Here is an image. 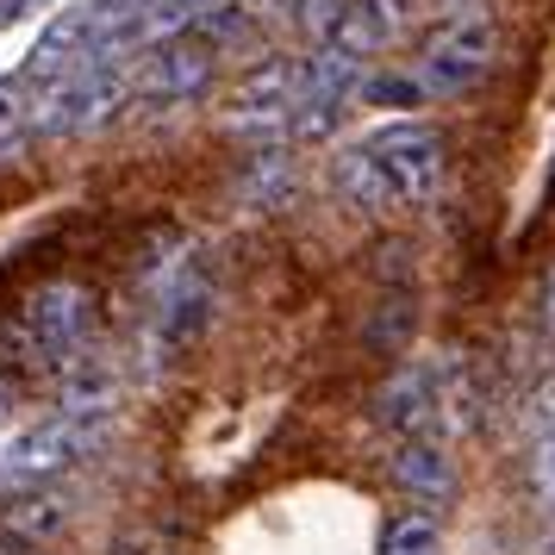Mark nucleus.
I'll use <instances>...</instances> for the list:
<instances>
[{
  "label": "nucleus",
  "instance_id": "obj_21",
  "mask_svg": "<svg viewBox=\"0 0 555 555\" xmlns=\"http://www.w3.org/2000/svg\"><path fill=\"white\" fill-rule=\"evenodd\" d=\"M20 550H26V543H13V537H7V543H0V555H20Z\"/></svg>",
  "mask_w": 555,
  "mask_h": 555
},
{
  "label": "nucleus",
  "instance_id": "obj_16",
  "mask_svg": "<svg viewBox=\"0 0 555 555\" xmlns=\"http://www.w3.org/2000/svg\"><path fill=\"white\" fill-rule=\"evenodd\" d=\"M530 493H537V505H555V430L537 437V450H530Z\"/></svg>",
  "mask_w": 555,
  "mask_h": 555
},
{
  "label": "nucleus",
  "instance_id": "obj_15",
  "mask_svg": "<svg viewBox=\"0 0 555 555\" xmlns=\"http://www.w3.org/2000/svg\"><path fill=\"white\" fill-rule=\"evenodd\" d=\"M525 430H530V437H550V430H555V369L525 393Z\"/></svg>",
  "mask_w": 555,
  "mask_h": 555
},
{
  "label": "nucleus",
  "instance_id": "obj_4",
  "mask_svg": "<svg viewBox=\"0 0 555 555\" xmlns=\"http://www.w3.org/2000/svg\"><path fill=\"white\" fill-rule=\"evenodd\" d=\"M101 443H106V425L56 412V418H44V425H31V430L13 437V450L0 462V480H7V487H44V480L69 475L81 455H94Z\"/></svg>",
  "mask_w": 555,
  "mask_h": 555
},
{
  "label": "nucleus",
  "instance_id": "obj_1",
  "mask_svg": "<svg viewBox=\"0 0 555 555\" xmlns=\"http://www.w3.org/2000/svg\"><path fill=\"white\" fill-rule=\"evenodd\" d=\"M437 181H443V138L430 126H380L337 163V188L369 212L430 201Z\"/></svg>",
  "mask_w": 555,
  "mask_h": 555
},
{
  "label": "nucleus",
  "instance_id": "obj_3",
  "mask_svg": "<svg viewBox=\"0 0 555 555\" xmlns=\"http://www.w3.org/2000/svg\"><path fill=\"white\" fill-rule=\"evenodd\" d=\"M493 51H500V38H493V20H487V13H443V20L425 31L412 76L425 88V101H443V94L475 88V81L493 69Z\"/></svg>",
  "mask_w": 555,
  "mask_h": 555
},
{
  "label": "nucleus",
  "instance_id": "obj_17",
  "mask_svg": "<svg viewBox=\"0 0 555 555\" xmlns=\"http://www.w3.org/2000/svg\"><path fill=\"white\" fill-rule=\"evenodd\" d=\"M20 113H26V106H20V88H13V81H0V151H7V144H20Z\"/></svg>",
  "mask_w": 555,
  "mask_h": 555
},
{
  "label": "nucleus",
  "instance_id": "obj_14",
  "mask_svg": "<svg viewBox=\"0 0 555 555\" xmlns=\"http://www.w3.org/2000/svg\"><path fill=\"white\" fill-rule=\"evenodd\" d=\"M350 0H287V26H300L312 44H325V31L344 20Z\"/></svg>",
  "mask_w": 555,
  "mask_h": 555
},
{
  "label": "nucleus",
  "instance_id": "obj_20",
  "mask_svg": "<svg viewBox=\"0 0 555 555\" xmlns=\"http://www.w3.org/2000/svg\"><path fill=\"white\" fill-rule=\"evenodd\" d=\"M20 405V380H13V369H0V418Z\"/></svg>",
  "mask_w": 555,
  "mask_h": 555
},
{
  "label": "nucleus",
  "instance_id": "obj_7",
  "mask_svg": "<svg viewBox=\"0 0 555 555\" xmlns=\"http://www.w3.org/2000/svg\"><path fill=\"white\" fill-rule=\"evenodd\" d=\"M375 425L393 437L437 430V362H400L375 393Z\"/></svg>",
  "mask_w": 555,
  "mask_h": 555
},
{
  "label": "nucleus",
  "instance_id": "obj_13",
  "mask_svg": "<svg viewBox=\"0 0 555 555\" xmlns=\"http://www.w3.org/2000/svg\"><path fill=\"white\" fill-rule=\"evenodd\" d=\"M350 101H369V106H425V88H418V76H369L350 88Z\"/></svg>",
  "mask_w": 555,
  "mask_h": 555
},
{
  "label": "nucleus",
  "instance_id": "obj_2",
  "mask_svg": "<svg viewBox=\"0 0 555 555\" xmlns=\"http://www.w3.org/2000/svg\"><path fill=\"white\" fill-rule=\"evenodd\" d=\"M88 331H94V300L76 281H44L26 300L20 325H13V362H31V369H51L63 375L69 362L88 356Z\"/></svg>",
  "mask_w": 555,
  "mask_h": 555
},
{
  "label": "nucleus",
  "instance_id": "obj_12",
  "mask_svg": "<svg viewBox=\"0 0 555 555\" xmlns=\"http://www.w3.org/2000/svg\"><path fill=\"white\" fill-rule=\"evenodd\" d=\"M350 13H356V26L375 38V51H387L405 31V20H412V0H350Z\"/></svg>",
  "mask_w": 555,
  "mask_h": 555
},
{
  "label": "nucleus",
  "instance_id": "obj_18",
  "mask_svg": "<svg viewBox=\"0 0 555 555\" xmlns=\"http://www.w3.org/2000/svg\"><path fill=\"white\" fill-rule=\"evenodd\" d=\"M537 331H543V337H555V269L543 275V294H537Z\"/></svg>",
  "mask_w": 555,
  "mask_h": 555
},
{
  "label": "nucleus",
  "instance_id": "obj_10",
  "mask_svg": "<svg viewBox=\"0 0 555 555\" xmlns=\"http://www.w3.org/2000/svg\"><path fill=\"white\" fill-rule=\"evenodd\" d=\"M412 325H418V312H412V294H387V300L375 306L369 331H362V344H369V350L400 356V350H405V337H412Z\"/></svg>",
  "mask_w": 555,
  "mask_h": 555
},
{
  "label": "nucleus",
  "instance_id": "obj_9",
  "mask_svg": "<svg viewBox=\"0 0 555 555\" xmlns=\"http://www.w3.org/2000/svg\"><path fill=\"white\" fill-rule=\"evenodd\" d=\"M294 188H300V156H294V144H262L244 163V176H237V201L256 206V212H275V206L294 201Z\"/></svg>",
  "mask_w": 555,
  "mask_h": 555
},
{
  "label": "nucleus",
  "instance_id": "obj_5",
  "mask_svg": "<svg viewBox=\"0 0 555 555\" xmlns=\"http://www.w3.org/2000/svg\"><path fill=\"white\" fill-rule=\"evenodd\" d=\"M212 81H219V51H212L206 38H169V44H156V56L138 63V76H131V101L188 106V101H201Z\"/></svg>",
  "mask_w": 555,
  "mask_h": 555
},
{
  "label": "nucleus",
  "instance_id": "obj_11",
  "mask_svg": "<svg viewBox=\"0 0 555 555\" xmlns=\"http://www.w3.org/2000/svg\"><path fill=\"white\" fill-rule=\"evenodd\" d=\"M380 555H443V525L430 512H400L380 537Z\"/></svg>",
  "mask_w": 555,
  "mask_h": 555
},
{
  "label": "nucleus",
  "instance_id": "obj_6",
  "mask_svg": "<svg viewBox=\"0 0 555 555\" xmlns=\"http://www.w3.org/2000/svg\"><path fill=\"white\" fill-rule=\"evenodd\" d=\"M387 475H393V487H400L405 500H418V505H450L455 487H462V468H455L450 443H443L437 430H425V437H400V450H393V462H387Z\"/></svg>",
  "mask_w": 555,
  "mask_h": 555
},
{
  "label": "nucleus",
  "instance_id": "obj_19",
  "mask_svg": "<svg viewBox=\"0 0 555 555\" xmlns=\"http://www.w3.org/2000/svg\"><path fill=\"white\" fill-rule=\"evenodd\" d=\"M51 0H0V31L20 26V20H31V13H44Z\"/></svg>",
  "mask_w": 555,
  "mask_h": 555
},
{
  "label": "nucleus",
  "instance_id": "obj_8",
  "mask_svg": "<svg viewBox=\"0 0 555 555\" xmlns=\"http://www.w3.org/2000/svg\"><path fill=\"white\" fill-rule=\"evenodd\" d=\"M76 518V500L63 493V487H13V500L0 505V530L13 537V543H51L56 530Z\"/></svg>",
  "mask_w": 555,
  "mask_h": 555
}]
</instances>
